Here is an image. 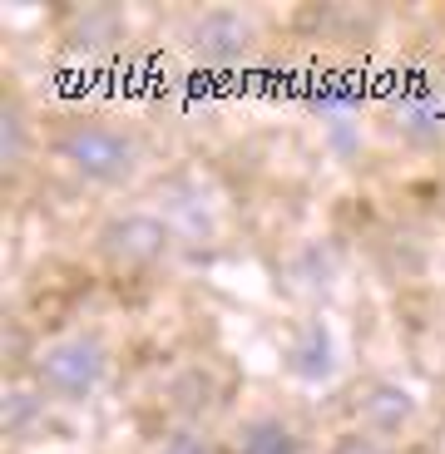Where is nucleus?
Returning <instances> with one entry per match:
<instances>
[{"label":"nucleus","mask_w":445,"mask_h":454,"mask_svg":"<svg viewBox=\"0 0 445 454\" xmlns=\"http://www.w3.org/2000/svg\"><path fill=\"white\" fill-rule=\"evenodd\" d=\"M45 148L80 183H94V188H119L139 173L134 129L115 124L104 114H60L45 134Z\"/></svg>","instance_id":"nucleus-1"},{"label":"nucleus","mask_w":445,"mask_h":454,"mask_svg":"<svg viewBox=\"0 0 445 454\" xmlns=\"http://www.w3.org/2000/svg\"><path fill=\"white\" fill-rule=\"evenodd\" d=\"M104 375H109V351H104V340L94 331H75V336L50 340L30 361V386L45 400H60V405L90 400L104 386Z\"/></svg>","instance_id":"nucleus-2"},{"label":"nucleus","mask_w":445,"mask_h":454,"mask_svg":"<svg viewBox=\"0 0 445 454\" xmlns=\"http://www.w3.org/2000/svg\"><path fill=\"white\" fill-rule=\"evenodd\" d=\"M173 247V232L154 213H119L94 232V252L115 277H144L154 272Z\"/></svg>","instance_id":"nucleus-3"},{"label":"nucleus","mask_w":445,"mask_h":454,"mask_svg":"<svg viewBox=\"0 0 445 454\" xmlns=\"http://www.w3.org/2000/svg\"><path fill=\"white\" fill-rule=\"evenodd\" d=\"M183 45L198 65L233 69L263 45V20L252 11H238V5H213V11H198L183 25Z\"/></svg>","instance_id":"nucleus-4"},{"label":"nucleus","mask_w":445,"mask_h":454,"mask_svg":"<svg viewBox=\"0 0 445 454\" xmlns=\"http://www.w3.org/2000/svg\"><path fill=\"white\" fill-rule=\"evenodd\" d=\"M352 415L362 420V430L386 434L391 440V434H401L416 420V400H411V390L391 386V380H366V386H356V395H352Z\"/></svg>","instance_id":"nucleus-5"},{"label":"nucleus","mask_w":445,"mask_h":454,"mask_svg":"<svg viewBox=\"0 0 445 454\" xmlns=\"http://www.w3.org/2000/svg\"><path fill=\"white\" fill-rule=\"evenodd\" d=\"M35 138H40L35 114H30V104H25V94L11 84V90H5V104H0V163H5V178H20V173L30 168Z\"/></svg>","instance_id":"nucleus-6"},{"label":"nucleus","mask_w":445,"mask_h":454,"mask_svg":"<svg viewBox=\"0 0 445 454\" xmlns=\"http://www.w3.org/2000/svg\"><path fill=\"white\" fill-rule=\"evenodd\" d=\"M124 35V25H119V15L109 11V5H90V11L75 15V30H69V45L75 50H109Z\"/></svg>","instance_id":"nucleus-7"},{"label":"nucleus","mask_w":445,"mask_h":454,"mask_svg":"<svg viewBox=\"0 0 445 454\" xmlns=\"http://www.w3.org/2000/svg\"><path fill=\"white\" fill-rule=\"evenodd\" d=\"M238 454H297V440L282 420H252L238 434Z\"/></svg>","instance_id":"nucleus-8"},{"label":"nucleus","mask_w":445,"mask_h":454,"mask_svg":"<svg viewBox=\"0 0 445 454\" xmlns=\"http://www.w3.org/2000/svg\"><path fill=\"white\" fill-rule=\"evenodd\" d=\"M327 454H396V444L386 434H371V430H346L331 440Z\"/></svg>","instance_id":"nucleus-9"},{"label":"nucleus","mask_w":445,"mask_h":454,"mask_svg":"<svg viewBox=\"0 0 445 454\" xmlns=\"http://www.w3.org/2000/svg\"><path fill=\"white\" fill-rule=\"evenodd\" d=\"M159 454H213V450H208L203 434H188V430H183V434H169Z\"/></svg>","instance_id":"nucleus-10"},{"label":"nucleus","mask_w":445,"mask_h":454,"mask_svg":"<svg viewBox=\"0 0 445 454\" xmlns=\"http://www.w3.org/2000/svg\"><path fill=\"white\" fill-rule=\"evenodd\" d=\"M431 207H435V213L445 217V173H441V178H435V188H431Z\"/></svg>","instance_id":"nucleus-11"}]
</instances>
